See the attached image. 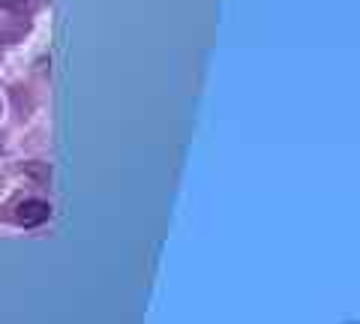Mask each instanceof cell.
Segmentation results:
<instances>
[{
    "label": "cell",
    "instance_id": "7a4b0ae2",
    "mask_svg": "<svg viewBox=\"0 0 360 324\" xmlns=\"http://www.w3.org/2000/svg\"><path fill=\"white\" fill-rule=\"evenodd\" d=\"M0 4H25V0H0Z\"/></svg>",
    "mask_w": 360,
    "mask_h": 324
},
{
    "label": "cell",
    "instance_id": "6da1fadb",
    "mask_svg": "<svg viewBox=\"0 0 360 324\" xmlns=\"http://www.w3.org/2000/svg\"><path fill=\"white\" fill-rule=\"evenodd\" d=\"M49 216H51V207H49V201H42V198H27L15 207V222L25 226V228L42 226Z\"/></svg>",
    "mask_w": 360,
    "mask_h": 324
}]
</instances>
